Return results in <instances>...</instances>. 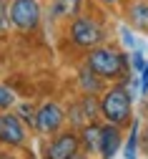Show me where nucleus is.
Segmentation results:
<instances>
[{
	"label": "nucleus",
	"instance_id": "f257e3e1",
	"mask_svg": "<svg viewBox=\"0 0 148 159\" xmlns=\"http://www.w3.org/2000/svg\"><path fill=\"white\" fill-rule=\"evenodd\" d=\"M86 63L103 78V81H123L125 76L133 73L128 53H123V51H118L113 46H103V43L88 51Z\"/></svg>",
	"mask_w": 148,
	"mask_h": 159
},
{
	"label": "nucleus",
	"instance_id": "f03ea898",
	"mask_svg": "<svg viewBox=\"0 0 148 159\" xmlns=\"http://www.w3.org/2000/svg\"><path fill=\"white\" fill-rule=\"evenodd\" d=\"M100 116L103 121H111V124H128L133 119V96L128 93L125 84H116L113 89L103 91L100 96Z\"/></svg>",
	"mask_w": 148,
	"mask_h": 159
},
{
	"label": "nucleus",
	"instance_id": "7ed1b4c3",
	"mask_svg": "<svg viewBox=\"0 0 148 159\" xmlns=\"http://www.w3.org/2000/svg\"><path fill=\"white\" fill-rule=\"evenodd\" d=\"M68 35H70V43L75 48L91 51V48H95L105 41V25L93 15H75L70 20Z\"/></svg>",
	"mask_w": 148,
	"mask_h": 159
},
{
	"label": "nucleus",
	"instance_id": "20e7f679",
	"mask_svg": "<svg viewBox=\"0 0 148 159\" xmlns=\"http://www.w3.org/2000/svg\"><path fill=\"white\" fill-rule=\"evenodd\" d=\"M10 25L20 33H30L40 25L43 18V3L40 0H10L8 3Z\"/></svg>",
	"mask_w": 148,
	"mask_h": 159
},
{
	"label": "nucleus",
	"instance_id": "39448f33",
	"mask_svg": "<svg viewBox=\"0 0 148 159\" xmlns=\"http://www.w3.org/2000/svg\"><path fill=\"white\" fill-rule=\"evenodd\" d=\"M66 124V109L55 101H45L35 114V131L43 136H53Z\"/></svg>",
	"mask_w": 148,
	"mask_h": 159
},
{
	"label": "nucleus",
	"instance_id": "423d86ee",
	"mask_svg": "<svg viewBox=\"0 0 148 159\" xmlns=\"http://www.w3.org/2000/svg\"><path fill=\"white\" fill-rule=\"evenodd\" d=\"M75 152H80V134L78 131H58L45 144V159H70Z\"/></svg>",
	"mask_w": 148,
	"mask_h": 159
},
{
	"label": "nucleus",
	"instance_id": "0eeeda50",
	"mask_svg": "<svg viewBox=\"0 0 148 159\" xmlns=\"http://www.w3.org/2000/svg\"><path fill=\"white\" fill-rule=\"evenodd\" d=\"M28 139V126L23 119L10 111H0V144L8 147H23Z\"/></svg>",
	"mask_w": 148,
	"mask_h": 159
},
{
	"label": "nucleus",
	"instance_id": "6e6552de",
	"mask_svg": "<svg viewBox=\"0 0 148 159\" xmlns=\"http://www.w3.org/2000/svg\"><path fill=\"white\" fill-rule=\"evenodd\" d=\"M121 147H123L121 126H118V124H111V121L100 124V152H98V154H100L103 159H113Z\"/></svg>",
	"mask_w": 148,
	"mask_h": 159
},
{
	"label": "nucleus",
	"instance_id": "1a4fd4ad",
	"mask_svg": "<svg viewBox=\"0 0 148 159\" xmlns=\"http://www.w3.org/2000/svg\"><path fill=\"white\" fill-rule=\"evenodd\" d=\"M103 78L88 66V63H83L80 68H78V86H80V91L83 93H103Z\"/></svg>",
	"mask_w": 148,
	"mask_h": 159
},
{
	"label": "nucleus",
	"instance_id": "9d476101",
	"mask_svg": "<svg viewBox=\"0 0 148 159\" xmlns=\"http://www.w3.org/2000/svg\"><path fill=\"white\" fill-rule=\"evenodd\" d=\"M80 134V149L86 154H98L100 152V124L98 121H91L83 129H78Z\"/></svg>",
	"mask_w": 148,
	"mask_h": 159
},
{
	"label": "nucleus",
	"instance_id": "9b49d317",
	"mask_svg": "<svg viewBox=\"0 0 148 159\" xmlns=\"http://www.w3.org/2000/svg\"><path fill=\"white\" fill-rule=\"evenodd\" d=\"M125 15H128V23L136 30L148 33V0H136V3H131Z\"/></svg>",
	"mask_w": 148,
	"mask_h": 159
},
{
	"label": "nucleus",
	"instance_id": "f8f14e48",
	"mask_svg": "<svg viewBox=\"0 0 148 159\" xmlns=\"http://www.w3.org/2000/svg\"><path fill=\"white\" fill-rule=\"evenodd\" d=\"M143 142V129H141V119H131V134L123 144V157L125 159H138V149Z\"/></svg>",
	"mask_w": 148,
	"mask_h": 159
},
{
	"label": "nucleus",
	"instance_id": "ddd939ff",
	"mask_svg": "<svg viewBox=\"0 0 148 159\" xmlns=\"http://www.w3.org/2000/svg\"><path fill=\"white\" fill-rule=\"evenodd\" d=\"M83 8V0H53L50 15L53 18H75V13Z\"/></svg>",
	"mask_w": 148,
	"mask_h": 159
},
{
	"label": "nucleus",
	"instance_id": "4468645a",
	"mask_svg": "<svg viewBox=\"0 0 148 159\" xmlns=\"http://www.w3.org/2000/svg\"><path fill=\"white\" fill-rule=\"evenodd\" d=\"M15 114H18L20 119H23V124H25V126L35 129V114H38V109H35L33 104H18Z\"/></svg>",
	"mask_w": 148,
	"mask_h": 159
},
{
	"label": "nucleus",
	"instance_id": "2eb2a0df",
	"mask_svg": "<svg viewBox=\"0 0 148 159\" xmlns=\"http://www.w3.org/2000/svg\"><path fill=\"white\" fill-rule=\"evenodd\" d=\"M13 104H15V93H13L8 86L0 84V109H10Z\"/></svg>",
	"mask_w": 148,
	"mask_h": 159
},
{
	"label": "nucleus",
	"instance_id": "dca6fc26",
	"mask_svg": "<svg viewBox=\"0 0 148 159\" xmlns=\"http://www.w3.org/2000/svg\"><path fill=\"white\" fill-rule=\"evenodd\" d=\"M131 66H133V73H141V71H143V66H146V58H143L141 48H136V51H133V56H131Z\"/></svg>",
	"mask_w": 148,
	"mask_h": 159
},
{
	"label": "nucleus",
	"instance_id": "f3484780",
	"mask_svg": "<svg viewBox=\"0 0 148 159\" xmlns=\"http://www.w3.org/2000/svg\"><path fill=\"white\" fill-rule=\"evenodd\" d=\"M121 41H123V46L125 48H131V51H136V38H133V33H131V28H121Z\"/></svg>",
	"mask_w": 148,
	"mask_h": 159
},
{
	"label": "nucleus",
	"instance_id": "a211bd4d",
	"mask_svg": "<svg viewBox=\"0 0 148 159\" xmlns=\"http://www.w3.org/2000/svg\"><path fill=\"white\" fill-rule=\"evenodd\" d=\"M8 25H10V15H8V3H5V0H0V33H3V30H8Z\"/></svg>",
	"mask_w": 148,
	"mask_h": 159
},
{
	"label": "nucleus",
	"instance_id": "6ab92c4d",
	"mask_svg": "<svg viewBox=\"0 0 148 159\" xmlns=\"http://www.w3.org/2000/svg\"><path fill=\"white\" fill-rule=\"evenodd\" d=\"M141 93H148V61L141 71Z\"/></svg>",
	"mask_w": 148,
	"mask_h": 159
},
{
	"label": "nucleus",
	"instance_id": "aec40b11",
	"mask_svg": "<svg viewBox=\"0 0 148 159\" xmlns=\"http://www.w3.org/2000/svg\"><path fill=\"white\" fill-rule=\"evenodd\" d=\"M143 149L148 152V121H146V126H143Z\"/></svg>",
	"mask_w": 148,
	"mask_h": 159
},
{
	"label": "nucleus",
	"instance_id": "412c9836",
	"mask_svg": "<svg viewBox=\"0 0 148 159\" xmlns=\"http://www.w3.org/2000/svg\"><path fill=\"white\" fill-rule=\"evenodd\" d=\"M70 159H91V154H86V152H83V149H80V152H75V154H73Z\"/></svg>",
	"mask_w": 148,
	"mask_h": 159
},
{
	"label": "nucleus",
	"instance_id": "4be33fe9",
	"mask_svg": "<svg viewBox=\"0 0 148 159\" xmlns=\"http://www.w3.org/2000/svg\"><path fill=\"white\" fill-rule=\"evenodd\" d=\"M100 3H103V5H118L121 0H100Z\"/></svg>",
	"mask_w": 148,
	"mask_h": 159
}]
</instances>
